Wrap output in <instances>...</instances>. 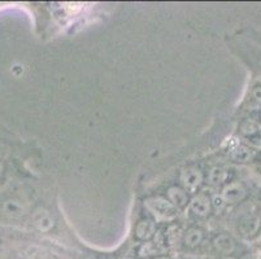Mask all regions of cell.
<instances>
[{
  "mask_svg": "<svg viewBox=\"0 0 261 259\" xmlns=\"http://www.w3.org/2000/svg\"><path fill=\"white\" fill-rule=\"evenodd\" d=\"M3 172H4V165L0 162V178L3 177Z\"/></svg>",
  "mask_w": 261,
  "mask_h": 259,
  "instance_id": "19",
  "label": "cell"
},
{
  "mask_svg": "<svg viewBox=\"0 0 261 259\" xmlns=\"http://www.w3.org/2000/svg\"><path fill=\"white\" fill-rule=\"evenodd\" d=\"M35 225L39 228L40 231L47 232L54 227V220H52V218L49 217L46 211H42V213L38 214L37 218H35Z\"/></svg>",
  "mask_w": 261,
  "mask_h": 259,
  "instance_id": "14",
  "label": "cell"
},
{
  "mask_svg": "<svg viewBox=\"0 0 261 259\" xmlns=\"http://www.w3.org/2000/svg\"><path fill=\"white\" fill-rule=\"evenodd\" d=\"M167 198L169 199L170 203L175 206V208L185 209L189 205V193L185 191L181 187H177V185H173L169 187L167 191Z\"/></svg>",
  "mask_w": 261,
  "mask_h": 259,
  "instance_id": "8",
  "label": "cell"
},
{
  "mask_svg": "<svg viewBox=\"0 0 261 259\" xmlns=\"http://www.w3.org/2000/svg\"><path fill=\"white\" fill-rule=\"evenodd\" d=\"M231 178V172L230 170L224 167H215L210 171V175H208V179L210 183L213 185H224L227 184Z\"/></svg>",
  "mask_w": 261,
  "mask_h": 259,
  "instance_id": "10",
  "label": "cell"
},
{
  "mask_svg": "<svg viewBox=\"0 0 261 259\" xmlns=\"http://www.w3.org/2000/svg\"><path fill=\"white\" fill-rule=\"evenodd\" d=\"M260 116H261V113H260Z\"/></svg>",
  "mask_w": 261,
  "mask_h": 259,
  "instance_id": "20",
  "label": "cell"
},
{
  "mask_svg": "<svg viewBox=\"0 0 261 259\" xmlns=\"http://www.w3.org/2000/svg\"><path fill=\"white\" fill-rule=\"evenodd\" d=\"M221 196H222V198L225 199V203L238 204L246 198L247 192L242 183L229 182L227 184H225L224 189H222Z\"/></svg>",
  "mask_w": 261,
  "mask_h": 259,
  "instance_id": "3",
  "label": "cell"
},
{
  "mask_svg": "<svg viewBox=\"0 0 261 259\" xmlns=\"http://www.w3.org/2000/svg\"><path fill=\"white\" fill-rule=\"evenodd\" d=\"M241 259H257V258H256L255 255H252V254H246V255L242 256Z\"/></svg>",
  "mask_w": 261,
  "mask_h": 259,
  "instance_id": "18",
  "label": "cell"
},
{
  "mask_svg": "<svg viewBox=\"0 0 261 259\" xmlns=\"http://www.w3.org/2000/svg\"><path fill=\"white\" fill-rule=\"evenodd\" d=\"M158 244L153 241H143L141 245L137 249V255L139 258H152V256L158 255Z\"/></svg>",
  "mask_w": 261,
  "mask_h": 259,
  "instance_id": "12",
  "label": "cell"
},
{
  "mask_svg": "<svg viewBox=\"0 0 261 259\" xmlns=\"http://www.w3.org/2000/svg\"><path fill=\"white\" fill-rule=\"evenodd\" d=\"M211 203H212V208L217 211H221L225 206V199L222 198V196H215L212 199H211Z\"/></svg>",
  "mask_w": 261,
  "mask_h": 259,
  "instance_id": "16",
  "label": "cell"
},
{
  "mask_svg": "<svg viewBox=\"0 0 261 259\" xmlns=\"http://www.w3.org/2000/svg\"><path fill=\"white\" fill-rule=\"evenodd\" d=\"M239 131L246 137H255L258 135V126L252 121H243L241 123Z\"/></svg>",
  "mask_w": 261,
  "mask_h": 259,
  "instance_id": "15",
  "label": "cell"
},
{
  "mask_svg": "<svg viewBox=\"0 0 261 259\" xmlns=\"http://www.w3.org/2000/svg\"><path fill=\"white\" fill-rule=\"evenodd\" d=\"M3 211L11 218L21 217L23 214V208L17 199H7L3 205Z\"/></svg>",
  "mask_w": 261,
  "mask_h": 259,
  "instance_id": "13",
  "label": "cell"
},
{
  "mask_svg": "<svg viewBox=\"0 0 261 259\" xmlns=\"http://www.w3.org/2000/svg\"><path fill=\"white\" fill-rule=\"evenodd\" d=\"M261 222L257 217H253V215H247L243 219L239 222V232L243 237L246 239H252L257 235L258 229H260Z\"/></svg>",
  "mask_w": 261,
  "mask_h": 259,
  "instance_id": "7",
  "label": "cell"
},
{
  "mask_svg": "<svg viewBox=\"0 0 261 259\" xmlns=\"http://www.w3.org/2000/svg\"><path fill=\"white\" fill-rule=\"evenodd\" d=\"M204 239V234L200 228L198 227H191L189 228L186 232L184 234V244L185 246L190 249L198 248L201 244Z\"/></svg>",
  "mask_w": 261,
  "mask_h": 259,
  "instance_id": "9",
  "label": "cell"
},
{
  "mask_svg": "<svg viewBox=\"0 0 261 259\" xmlns=\"http://www.w3.org/2000/svg\"><path fill=\"white\" fill-rule=\"evenodd\" d=\"M149 259H172L169 255H156V256H152V258Z\"/></svg>",
  "mask_w": 261,
  "mask_h": 259,
  "instance_id": "17",
  "label": "cell"
},
{
  "mask_svg": "<svg viewBox=\"0 0 261 259\" xmlns=\"http://www.w3.org/2000/svg\"><path fill=\"white\" fill-rule=\"evenodd\" d=\"M229 156L231 160L237 161V162H247V161H250L253 157V152L252 149L248 148L247 146L239 144V146L230 149Z\"/></svg>",
  "mask_w": 261,
  "mask_h": 259,
  "instance_id": "11",
  "label": "cell"
},
{
  "mask_svg": "<svg viewBox=\"0 0 261 259\" xmlns=\"http://www.w3.org/2000/svg\"><path fill=\"white\" fill-rule=\"evenodd\" d=\"M179 180H181L182 188L185 191L190 192V193H195L203 184L204 174L203 171L196 166H189L181 171Z\"/></svg>",
  "mask_w": 261,
  "mask_h": 259,
  "instance_id": "2",
  "label": "cell"
},
{
  "mask_svg": "<svg viewBox=\"0 0 261 259\" xmlns=\"http://www.w3.org/2000/svg\"><path fill=\"white\" fill-rule=\"evenodd\" d=\"M189 204L190 210L192 211V214H195L196 217H207L212 210L211 197L205 193H199L194 196Z\"/></svg>",
  "mask_w": 261,
  "mask_h": 259,
  "instance_id": "4",
  "label": "cell"
},
{
  "mask_svg": "<svg viewBox=\"0 0 261 259\" xmlns=\"http://www.w3.org/2000/svg\"><path fill=\"white\" fill-rule=\"evenodd\" d=\"M212 245L215 250L222 255H232L237 250V244L234 239L225 234H220L213 237Z\"/></svg>",
  "mask_w": 261,
  "mask_h": 259,
  "instance_id": "5",
  "label": "cell"
},
{
  "mask_svg": "<svg viewBox=\"0 0 261 259\" xmlns=\"http://www.w3.org/2000/svg\"><path fill=\"white\" fill-rule=\"evenodd\" d=\"M146 206L159 219H172L177 214V208L170 203L167 197H148L146 199Z\"/></svg>",
  "mask_w": 261,
  "mask_h": 259,
  "instance_id": "1",
  "label": "cell"
},
{
  "mask_svg": "<svg viewBox=\"0 0 261 259\" xmlns=\"http://www.w3.org/2000/svg\"><path fill=\"white\" fill-rule=\"evenodd\" d=\"M156 234L155 220L149 218H143L135 225L134 236L139 241H149Z\"/></svg>",
  "mask_w": 261,
  "mask_h": 259,
  "instance_id": "6",
  "label": "cell"
}]
</instances>
